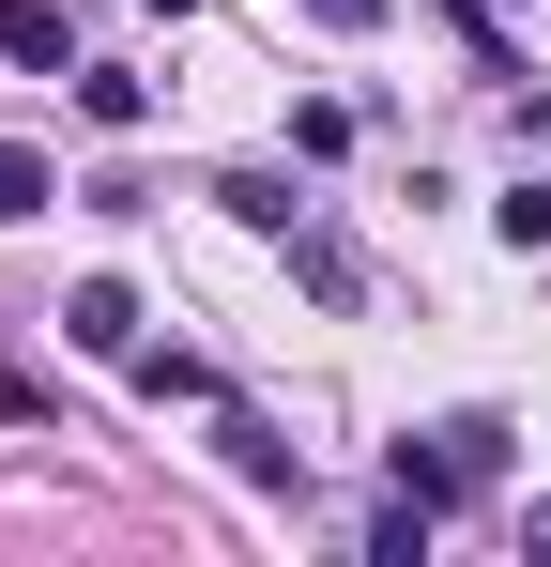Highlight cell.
I'll return each instance as SVG.
<instances>
[{"mask_svg": "<svg viewBox=\"0 0 551 567\" xmlns=\"http://www.w3.org/2000/svg\"><path fill=\"white\" fill-rule=\"evenodd\" d=\"M490 475H506V414H445V430H414V445H398V491H429V506L490 491Z\"/></svg>", "mask_w": 551, "mask_h": 567, "instance_id": "6da1fadb", "label": "cell"}, {"mask_svg": "<svg viewBox=\"0 0 551 567\" xmlns=\"http://www.w3.org/2000/svg\"><path fill=\"white\" fill-rule=\"evenodd\" d=\"M62 338H77V353H138V291H123V277H77V291H62Z\"/></svg>", "mask_w": 551, "mask_h": 567, "instance_id": "3957f363", "label": "cell"}, {"mask_svg": "<svg viewBox=\"0 0 551 567\" xmlns=\"http://www.w3.org/2000/svg\"><path fill=\"white\" fill-rule=\"evenodd\" d=\"M46 199H62V185H46V154H15V138H0V215H46Z\"/></svg>", "mask_w": 551, "mask_h": 567, "instance_id": "30bf717a", "label": "cell"}, {"mask_svg": "<svg viewBox=\"0 0 551 567\" xmlns=\"http://www.w3.org/2000/svg\"><path fill=\"white\" fill-rule=\"evenodd\" d=\"M291 277L322 291V307H353V291H367V261H353V246H337V230H291Z\"/></svg>", "mask_w": 551, "mask_h": 567, "instance_id": "52a82bcc", "label": "cell"}, {"mask_svg": "<svg viewBox=\"0 0 551 567\" xmlns=\"http://www.w3.org/2000/svg\"><path fill=\"white\" fill-rule=\"evenodd\" d=\"M490 230H506V246H551V185H521L506 215H490Z\"/></svg>", "mask_w": 551, "mask_h": 567, "instance_id": "8fae6325", "label": "cell"}, {"mask_svg": "<svg viewBox=\"0 0 551 567\" xmlns=\"http://www.w3.org/2000/svg\"><path fill=\"white\" fill-rule=\"evenodd\" d=\"M429 522H445L429 491H383V506H367V567H429Z\"/></svg>", "mask_w": 551, "mask_h": 567, "instance_id": "5b68a950", "label": "cell"}, {"mask_svg": "<svg viewBox=\"0 0 551 567\" xmlns=\"http://www.w3.org/2000/svg\"><path fill=\"white\" fill-rule=\"evenodd\" d=\"M77 107H92V123H107V138H123V123H154V93H138L123 62H92V78H77Z\"/></svg>", "mask_w": 551, "mask_h": 567, "instance_id": "ba28073f", "label": "cell"}, {"mask_svg": "<svg viewBox=\"0 0 551 567\" xmlns=\"http://www.w3.org/2000/svg\"><path fill=\"white\" fill-rule=\"evenodd\" d=\"M306 16H322V31H383V0H306Z\"/></svg>", "mask_w": 551, "mask_h": 567, "instance_id": "4fadbf2b", "label": "cell"}, {"mask_svg": "<svg viewBox=\"0 0 551 567\" xmlns=\"http://www.w3.org/2000/svg\"><path fill=\"white\" fill-rule=\"evenodd\" d=\"M521 553H551V506H521Z\"/></svg>", "mask_w": 551, "mask_h": 567, "instance_id": "5bb4252c", "label": "cell"}, {"mask_svg": "<svg viewBox=\"0 0 551 567\" xmlns=\"http://www.w3.org/2000/svg\"><path fill=\"white\" fill-rule=\"evenodd\" d=\"M0 62L62 78V62H77V16H62V0H0Z\"/></svg>", "mask_w": 551, "mask_h": 567, "instance_id": "277c9868", "label": "cell"}, {"mask_svg": "<svg viewBox=\"0 0 551 567\" xmlns=\"http://www.w3.org/2000/svg\"><path fill=\"white\" fill-rule=\"evenodd\" d=\"M215 461L246 491H306V445H276V414H246V399H215Z\"/></svg>", "mask_w": 551, "mask_h": 567, "instance_id": "7a4b0ae2", "label": "cell"}, {"mask_svg": "<svg viewBox=\"0 0 551 567\" xmlns=\"http://www.w3.org/2000/svg\"><path fill=\"white\" fill-rule=\"evenodd\" d=\"M123 369H138V399H215V369H199V353H154V338H138Z\"/></svg>", "mask_w": 551, "mask_h": 567, "instance_id": "9c48e42d", "label": "cell"}, {"mask_svg": "<svg viewBox=\"0 0 551 567\" xmlns=\"http://www.w3.org/2000/svg\"><path fill=\"white\" fill-rule=\"evenodd\" d=\"M230 230H276V246H291V230H306V199H291V169H230Z\"/></svg>", "mask_w": 551, "mask_h": 567, "instance_id": "8992f818", "label": "cell"}, {"mask_svg": "<svg viewBox=\"0 0 551 567\" xmlns=\"http://www.w3.org/2000/svg\"><path fill=\"white\" fill-rule=\"evenodd\" d=\"M31 414H46V383H31V369H0V430H31Z\"/></svg>", "mask_w": 551, "mask_h": 567, "instance_id": "7c38bea8", "label": "cell"}]
</instances>
